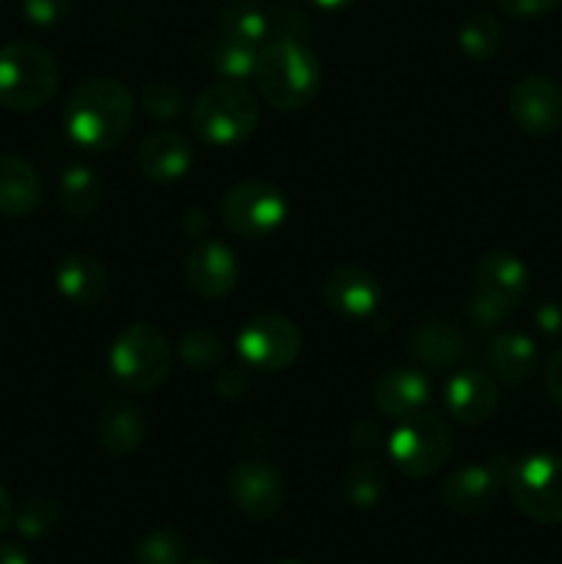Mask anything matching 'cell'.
<instances>
[{
    "label": "cell",
    "mask_w": 562,
    "mask_h": 564,
    "mask_svg": "<svg viewBox=\"0 0 562 564\" xmlns=\"http://www.w3.org/2000/svg\"><path fill=\"white\" fill-rule=\"evenodd\" d=\"M246 369V364H242V367L220 369L218 378H215V389H218V394L224 397V400H240V397L246 394L248 386H251V378H248Z\"/></svg>",
    "instance_id": "cell-35"
},
{
    "label": "cell",
    "mask_w": 562,
    "mask_h": 564,
    "mask_svg": "<svg viewBox=\"0 0 562 564\" xmlns=\"http://www.w3.org/2000/svg\"><path fill=\"white\" fill-rule=\"evenodd\" d=\"M545 391L562 408V347L551 356L549 367H545Z\"/></svg>",
    "instance_id": "cell-38"
},
{
    "label": "cell",
    "mask_w": 562,
    "mask_h": 564,
    "mask_svg": "<svg viewBox=\"0 0 562 564\" xmlns=\"http://www.w3.org/2000/svg\"><path fill=\"white\" fill-rule=\"evenodd\" d=\"M44 198L42 176L17 154H0V215L6 218H28L39 209Z\"/></svg>",
    "instance_id": "cell-19"
},
{
    "label": "cell",
    "mask_w": 562,
    "mask_h": 564,
    "mask_svg": "<svg viewBox=\"0 0 562 564\" xmlns=\"http://www.w3.org/2000/svg\"><path fill=\"white\" fill-rule=\"evenodd\" d=\"M22 11L33 25L53 28L66 20V14L72 11V0H22Z\"/></svg>",
    "instance_id": "cell-33"
},
{
    "label": "cell",
    "mask_w": 562,
    "mask_h": 564,
    "mask_svg": "<svg viewBox=\"0 0 562 564\" xmlns=\"http://www.w3.org/2000/svg\"><path fill=\"white\" fill-rule=\"evenodd\" d=\"M309 3H314L317 9H325V11H342L347 9V6L356 3V0H309Z\"/></svg>",
    "instance_id": "cell-42"
},
{
    "label": "cell",
    "mask_w": 562,
    "mask_h": 564,
    "mask_svg": "<svg viewBox=\"0 0 562 564\" xmlns=\"http://www.w3.org/2000/svg\"><path fill=\"white\" fill-rule=\"evenodd\" d=\"M496 6L512 20H538L560 9L562 0H496Z\"/></svg>",
    "instance_id": "cell-34"
},
{
    "label": "cell",
    "mask_w": 562,
    "mask_h": 564,
    "mask_svg": "<svg viewBox=\"0 0 562 564\" xmlns=\"http://www.w3.org/2000/svg\"><path fill=\"white\" fill-rule=\"evenodd\" d=\"M505 488L529 521L543 527L562 523V457L540 452L512 463Z\"/></svg>",
    "instance_id": "cell-7"
},
{
    "label": "cell",
    "mask_w": 562,
    "mask_h": 564,
    "mask_svg": "<svg viewBox=\"0 0 562 564\" xmlns=\"http://www.w3.org/2000/svg\"><path fill=\"white\" fill-rule=\"evenodd\" d=\"M136 116L132 91L116 77L77 83L64 105L66 135L88 152H110L127 138Z\"/></svg>",
    "instance_id": "cell-1"
},
{
    "label": "cell",
    "mask_w": 562,
    "mask_h": 564,
    "mask_svg": "<svg viewBox=\"0 0 562 564\" xmlns=\"http://www.w3.org/2000/svg\"><path fill=\"white\" fill-rule=\"evenodd\" d=\"M510 116L527 135L549 138L562 127V88L551 77L529 75L512 86Z\"/></svg>",
    "instance_id": "cell-12"
},
{
    "label": "cell",
    "mask_w": 562,
    "mask_h": 564,
    "mask_svg": "<svg viewBox=\"0 0 562 564\" xmlns=\"http://www.w3.org/2000/svg\"><path fill=\"white\" fill-rule=\"evenodd\" d=\"M488 364L494 375L505 383H523L532 375L534 364H538V350L534 341L527 334L518 330H505L494 339L488 350Z\"/></svg>",
    "instance_id": "cell-23"
},
{
    "label": "cell",
    "mask_w": 562,
    "mask_h": 564,
    "mask_svg": "<svg viewBox=\"0 0 562 564\" xmlns=\"http://www.w3.org/2000/svg\"><path fill=\"white\" fill-rule=\"evenodd\" d=\"M138 169L152 182H174L193 165V147L182 132L154 130L138 147Z\"/></svg>",
    "instance_id": "cell-18"
},
{
    "label": "cell",
    "mask_w": 562,
    "mask_h": 564,
    "mask_svg": "<svg viewBox=\"0 0 562 564\" xmlns=\"http://www.w3.org/2000/svg\"><path fill=\"white\" fill-rule=\"evenodd\" d=\"M408 352L422 367H452L463 356V334L457 330V325L446 323V319H428V323H419L408 336Z\"/></svg>",
    "instance_id": "cell-22"
},
{
    "label": "cell",
    "mask_w": 562,
    "mask_h": 564,
    "mask_svg": "<svg viewBox=\"0 0 562 564\" xmlns=\"http://www.w3.org/2000/svg\"><path fill=\"white\" fill-rule=\"evenodd\" d=\"M141 108L160 121L176 119L182 108H185V94H182L180 86L169 80H152L143 86Z\"/></svg>",
    "instance_id": "cell-32"
},
{
    "label": "cell",
    "mask_w": 562,
    "mask_h": 564,
    "mask_svg": "<svg viewBox=\"0 0 562 564\" xmlns=\"http://www.w3.org/2000/svg\"><path fill=\"white\" fill-rule=\"evenodd\" d=\"M229 499L251 521H270L284 507V479L268 460L248 457L229 474Z\"/></svg>",
    "instance_id": "cell-10"
},
{
    "label": "cell",
    "mask_w": 562,
    "mask_h": 564,
    "mask_svg": "<svg viewBox=\"0 0 562 564\" xmlns=\"http://www.w3.org/2000/svg\"><path fill=\"white\" fill-rule=\"evenodd\" d=\"M253 80L270 108L301 110L317 97L323 69L317 55L306 44L292 36H281L259 47Z\"/></svg>",
    "instance_id": "cell-2"
},
{
    "label": "cell",
    "mask_w": 562,
    "mask_h": 564,
    "mask_svg": "<svg viewBox=\"0 0 562 564\" xmlns=\"http://www.w3.org/2000/svg\"><path fill=\"white\" fill-rule=\"evenodd\" d=\"M61 521H64V510H61L58 501L33 496V499H25L20 507H14V521L11 523L22 538L42 540L53 534L61 527Z\"/></svg>",
    "instance_id": "cell-28"
},
{
    "label": "cell",
    "mask_w": 562,
    "mask_h": 564,
    "mask_svg": "<svg viewBox=\"0 0 562 564\" xmlns=\"http://www.w3.org/2000/svg\"><path fill=\"white\" fill-rule=\"evenodd\" d=\"M182 564H218V562H213V560H191V562H182Z\"/></svg>",
    "instance_id": "cell-43"
},
{
    "label": "cell",
    "mask_w": 562,
    "mask_h": 564,
    "mask_svg": "<svg viewBox=\"0 0 562 564\" xmlns=\"http://www.w3.org/2000/svg\"><path fill=\"white\" fill-rule=\"evenodd\" d=\"M279 564H306V562H301V560H284V562H279Z\"/></svg>",
    "instance_id": "cell-44"
},
{
    "label": "cell",
    "mask_w": 562,
    "mask_h": 564,
    "mask_svg": "<svg viewBox=\"0 0 562 564\" xmlns=\"http://www.w3.org/2000/svg\"><path fill=\"white\" fill-rule=\"evenodd\" d=\"M386 485H389V477H386L383 466L372 457H361V460H353L347 466L345 479H342V496H345L347 505L369 510L383 499Z\"/></svg>",
    "instance_id": "cell-26"
},
{
    "label": "cell",
    "mask_w": 562,
    "mask_h": 564,
    "mask_svg": "<svg viewBox=\"0 0 562 564\" xmlns=\"http://www.w3.org/2000/svg\"><path fill=\"white\" fill-rule=\"evenodd\" d=\"M58 204L69 218L88 220L102 204V180L91 165H69L58 180Z\"/></svg>",
    "instance_id": "cell-25"
},
{
    "label": "cell",
    "mask_w": 562,
    "mask_h": 564,
    "mask_svg": "<svg viewBox=\"0 0 562 564\" xmlns=\"http://www.w3.org/2000/svg\"><path fill=\"white\" fill-rule=\"evenodd\" d=\"M149 424L143 419L141 408L127 405V402H114L99 413L97 438L108 455L125 457L136 452L147 441Z\"/></svg>",
    "instance_id": "cell-21"
},
{
    "label": "cell",
    "mask_w": 562,
    "mask_h": 564,
    "mask_svg": "<svg viewBox=\"0 0 562 564\" xmlns=\"http://www.w3.org/2000/svg\"><path fill=\"white\" fill-rule=\"evenodd\" d=\"M0 564H31L28 554L17 543H0Z\"/></svg>",
    "instance_id": "cell-41"
},
{
    "label": "cell",
    "mask_w": 562,
    "mask_h": 564,
    "mask_svg": "<svg viewBox=\"0 0 562 564\" xmlns=\"http://www.w3.org/2000/svg\"><path fill=\"white\" fill-rule=\"evenodd\" d=\"M290 204L281 187L262 180H246L229 187L220 202V218L226 229L246 240H262L284 226Z\"/></svg>",
    "instance_id": "cell-8"
},
{
    "label": "cell",
    "mask_w": 562,
    "mask_h": 564,
    "mask_svg": "<svg viewBox=\"0 0 562 564\" xmlns=\"http://www.w3.org/2000/svg\"><path fill=\"white\" fill-rule=\"evenodd\" d=\"M303 336L292 319L281 314H259L237 334V352L242 364L259 372H281L298 361Z\"/></svg>",
    "instance_id": "cell-9"
},
{
    "label": "cell",
    "mask_w": 562,
    "mask_h": 564,
    "mask_svg": "<svg viewBox=\"0 0 562 564\" xmlns=\"http://www.w3.org/2000/svg\"><path fill=\"white\" fill-rule=\"evenodd\" d=\"M534 325H538L545 336L562 334V306L560 303L549 301V303H543V306H538V312H534Z\"/></svg>",
    "instance_id": "cell-37"
},
{
    "label": "cell",
    "mask_w": 562,
    "mask_h": 564,
    "mask_svg": "<svg viewBox=\"0 0 562 564\" xmlns=\"http://www.w3.org/2000/svg\"><path fill=\"white\" fill-rule=\"evenodd\" d=\"M477 292L496 306L512 308L523 303L529 292V270L516 253L490 251L477 262Z\"/></svg>",
    "instance_id": "cell-17"
},
{
    "label": "cell",
    "mask_w": 562,
    "mask_h": 564,
    "mask_svg": "<svg viewBox=\"0 0 562 564\" xmlns=\"http://www.w3.org/2000/svg\"><path fill=\"white\" fill-rule=\"evenodd\" d=\"M499 405V389H496L494 378L479 369H461L452 375L444 386V408L455 422L483 424L488 422Z\"/></svg>",
    "instance_id": "cell-16"
},
{
    "label": "cell",
    "mask_w": 562,
    "mask_h": 564,
    "mask_svg": "<svg viewBox=\"0 0 562 564\" xmlns=\"http://www.w3.org/2000/svg\"><path fill=\"white\" fill-rule=\"evenodd\" d=\"M378 435L380 430L375 427L372 422H358L356 430H353V444L361 446V449H367V446H378Z\"/></svg>",
    "instance_id": "cell-39"
},
{
    "label": "cell",
    "mask_w": 562,
    "mask_h": 564,
    "mask_svg": "<svg viewBox=\"0 0 562 564\" xmlns=\"http://www.w3.org/2000/svg\"><path fill=\"white\" fill-rule=\"evenodd\" d=\"M193 132L209 147H235L259 124V102L242 83H209L191 105Z\"/></svg>",
    "instance_id": "cell-3"
},
{
    "label": "cell",
    "mask_w": 562,
    "mask_h": 564,
    "mask_svg": "<svg viewBox=\"0 0 562 564\" xmlns=\"http://www.w3.org/2000/svg\"><path fill=\"white\" fill-rule=\"evenodd\" d=\"M433 397V386H430L428 375L411 367H395L380 372L369 386V400L383 413L386 419L413 416L419 411H428V402Z\"/></svg>",
    "instance_id": "cell-14"
},
{
    "label": "cell",
    "mask_w": 562,
    "mask_h": 564,
    "mask_svg": "<svg viewBox=\"0 0 562 564\" xmlns=\"http://www.w3.org/2000/svg\"><path fill=\"white\" fill-rule=\"evenodd\" d=\"M457 44L468 61L485 64V61H494L499 55L501 44H505V31L494 14L479 11L463 22L461 31H457Z\"/></svg>",
    "instance_id": "cell-27"
},
{
    "label": "cell",
    "mask_w": 562,
    "mask_h": 564,
    "mask_svg": "<svg viewBox=\"0 0 562 564\" xmlns=\"http://www.w3.org/2000/svg\"><path fill=\"white\" fill-rule=\"evenodd\" d=\"M180 356L196 372H209V369H220L226 350L218 334L207 328H193L182 336Z\"/></svg>",
    "instance_id": "cell-31"
},
{
    "label": "cell",
    "mask_w": 562,
    "mask_h": 564,
    "mask_svg": "<svg viewBox=\"0 0 562 564\" xmlns=\"http://www.w3.org/2000/svg\"><path fill=\"white\" fill-rule=\"evenodd\" d=\"M510 466L512 463H507L505 457H490L485 463L457 468L441 482V501L461 516H477V512L488 510L499 490L507 485Z\"/></svg>",
    "instance_id": "cell-11"
},
{
    "label": "cell",
    "mask_w": 562,
    "mask_h": 564,
    "mask_svg": "<svg viewBox=\"0 0 562 564\" xmlns=\"http://www.w3.org/2000/svg\"><path fill=\"white\" fill-rule=\"evenodd\" d=\"M380 297H383V290L378 279L356 264H339L323 281L325 308L342 319L372 317L375 308L380 306Z\"/></svg>",
    "instance_id": "cell-13"
},
{
    "label": "cell",
    "mask_w": 562,
    "mask_h": 564,
    "mask_svg": "<svg viewBox=\"0 0 562 564\" xmlns=\"http://www.w3.org/2000/svg\"><path fill=\"white\" fill-rule=\"evenodd\" d=\"M187 286L204 301H220L240 281V264L224 242L204 240L185 259Z\"/></svg>",
    "instance_id": "cell-15"
},
{
    "label": "cell",
    "mask_w": 562,
    "mask_h": 564,
    "mask_svg": "<svg viewBox=\"0 0 562 564\" xmlns=\"http://www.w3.org/2000/svg\"><path fill=\"white\" fill-rule=\"evenodd\" d=\"M11 521H14V501H11L9 490L0 485V534L11 527Z\"/></svg>",
    "instance_id": "cell-40"
},
{
    "label": "cell",
    "mask_w": 562,
    "mask_h": 564,
    "mask_svg": "<svg viewBox=\"0 0 562 564\" xmlns=\"http://www.w3.org/2000/svg\"><path fill=\"white\" fill-rule=\"evenodd\" d=\"M187 556V540L176 529H154L136 545L138 564H182Z\"/></svg>",
    "instance_id": "cell-30"
},
{
    "label": "cell",
    "mask_w": 562,
    "mask_h": 564,
    "mask_svg": "<svg viewBox=\"0 0 562 564\" xmlns=\"http://www.w3.org/2000/svg\"><path fill=\"white\" fill-rule=\"evenodd\" d=\"M55 286L75 306H97L108 295V270L88 253H72L55 268Z\"/></svg>",
    "instance_id": "cell-20"
},
{
    "label": "cell",
    "mask_w": 562,
    "mask_h": 564,
    "mask_svg": "<svg viewBox=\"0 0 562 564\" xmlns=\"http://www.w3.org/2000/svg\"><path fill=\"white\" fill-rule=\"evenodd\" d=\"M386 446L402 477L428 479L450 460L452 433L444 419L430 411H419L397 422Z\"/></svg>",
    "instance_id": "cell-6"
},
{
    "label": "cell",
    "mask_w": 562,
    "mask_h": 564,
    "mask_svg": "<svg viewBox=\"0 0 562 564\" xmlns=\"http://www.w3.org/2000/svg\"><path fill=\"white\" fill-rule=\"evenodd\" d=\"M61 72L53 53L33 42L0 47V105L9 110H39L58 91Z\"/></svg>",
    "instance_id": "cell-4"
},
{
    "label": "cell",
    "mask_w": 562,
    "mask_h": 564,
    "mask_svg": "<svg viewBox=\"0 0 562 564\" xmlns=\"http://www.w3.org/2000/svg\"><path fill=\"white\" fill-rule=\"evenodd\" d=\"M218 31L220 39L248 44V47H262L270 36V17L257 0H231L220 9Z\"/></svg>",
    "instance_id": "cell-24"
},
{
    "label": "cell",
    "mask_w": 562,
    "mask_h": 564,
    "mask_svg": "<svg viewBox=\"0 0 562 564\" xmlns=\"http://www.w3.org/2000/svg\"><path fill=\"white\" fill-rule=\"evenodd\" d=\"M110 372L132 394H152L169 380L171 347L154 325H127L110 347Z\"/></svg>",
    "instance_id": "cell-5"
},
{
    "label": "cell",
    "mask_w": 562,
    "mask_h": 564,
    "mask_svg": "<svg viewBox=\"0 0 562 564\" xmlns=\"http://www.w3.org/2000/svg\"><path fill=\"white\" fill-rule=\"evenodd\" d=\"M257 58H259V47H248V44H237V42H229V39H220V42L213 47V53H209V66H213L224 80L246 83V80H253Z\"/></svg>",
    "instance_id": "cell-29"
},
{
    "label": "cell",
    "mask_w": 562,
    "mask_h": 564,
    "mask_svg": "<svg viewBox=\"0 0 562 564\" xmlns=\"http://www.w3.org/2000/svg\"><path fill=\"white\" fill-rule=\"evenodd\" d=\"M507 308L496 306L494 301H488L485 295H474L472 301H468V317H472L474 325H479V328H494L496 323H501V319H507Z\"/></svg>",
    "instance_id": "cell-36"
}]
</instances>
